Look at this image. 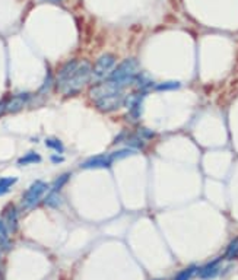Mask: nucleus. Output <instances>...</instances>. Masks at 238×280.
Instances as JSON below:
<instances>
[{"label": "nucleus", "mask_w": 238, "mask_h": 280, "mask_svg": "<svg viewBox=\"0 0 238 280\" xmlns=\"http://www.w3.org/2000/svg\"><path fill=\"white\" fill-rule=\"evenodd\" d=\"M92 76V67L86 60H72L57 75V89L65 95L78 94Z\"/></svg>", "instance_id": "nucleus-1"}, {"label": "nucleus", "mask_w": 238, "mask_h": 280, "mask_svg": "<svg viewBox=\"0 0 238 280\" xmlns=\"http://www.w3.org/2000/svg\"><path fill=\"white\" fill-rule=\"evenodd\" d=\"M89 97L94 101V104L97 105V108L104 112L115 111L125 102L123 89L112 84L111 81H108V79L95 85L89 91Z\"/></svg>", "instance_id": "nucleus-2"}, {"label": "nucleus", "mask_w": 238, "mask_h": 280, "mask_svg": "<svg viewBox=\"0 0 238 280\" xmlns=\"http://www.w3.org/2000/svg\"><path fill=\"white\" fill-rule=\"evenodd\" d=\"M138 75H139V61L136 58L130 57L125 61H122L115 69L112 70L108 81H111L112 84L123 89L125 86L133 84L136 81Z\"/></svg>", "instance_id": "nucleus-3"}, {"label": "nucleus", "mask_w": 238, "mask_h": 280, "mask_svg": "<svg viewBox=\"0 0 238 280\" xmlns=\"http://www.w3.org/2000/svg\"><path fill=\"white\" fill-rule=\"evenodd\" d=\"M115 69V57L112 54H102L92 67V81L102 82L110 78L112 70Z\"/></svg>", "instance_id": "nucleus-4"}, {"label": "nucleus", "mask_w": 238, "mask_h": 280, "mask_svg": "<svg viewBox=\"0 0 238 280\" xmlns=\"http://www.w3.org/2000/svg\"><path fill=\"white\" fill-rule=\"evenodd\" d=\"M47 188H48V184L47 182L40 181V180L32 182L31 187L25 191V194L22 197V207L25 210L34 209L40 203L42 194L47 191Z\"/></svg>", "instance_id": "nucleus-5"}, {"label": "nucleus", "mask_w": 238, "mask_h": 280, "mask_svg": "<svg viewBox=\"0 0 238 280\" xmlns=\"http://www.w3.org/2000/svg\"><path fill=\"white\" fill-rule=\"evenodd\" d=\"M143 92H135V94H130L125 97V105L129 108V114L133 120H138L140 117V112H142V99H143Z\"/></svg>", "instance_id": "nucleus-6"}, {"label": "nucleus", "mask_w": 238, "mask_h": 280, "mask_svg": "<svg viewBox=\"0 0 238 280\" xmlns=\"http://www.w3.org/2000/svg\"><path fill=\"white\" fill-rule=\"evenodd\" d=\"M112 164L111 158L107 155H98V156H92L89 159H86L85 162L81 164L82 168H108Z\"/></svg>", "instance_id": "nucleus-7"}, {"label": "nucleus", "mask_w": 238, "mask_h": 280, "mask_svg": "<svg viewBox=\"0 0 238 280\" xmlns=\"http://www.w3.org/2000/svg\"><path fill=\"white\" fill-rule=\"evenodd\" d=\"M219 267H221V260H213V261L208 263L206 266L199 268L197 274H199L200 279L203 280L213 279V277L219 273Z\"/></svg>", "instance_id": "nucleus-8"}, {"label": "nucleus", "mask_w": 238, "mask_h": 280, "mask_svg": "<svg viewBox=\"0 0 238 280\" xmlns=\"http://www.w3.org/2000/svg\"><path fill=\"white\" fill-rule=\"evenodd\" d=\"M28 101V95L22 94V95H16L9 101H6V111L8 112H16L19 111Z\"/></svg>", "instance_id": "nucleus-9"}, {"label": "nucleus", "mask_w": 238, "mask_h": 280, "mask_svg": "<svg viewBox=\"0 0 238 280\" xmlns=\"http://www.w3.org/2000/svg\"><path fill=\"white\" fill-rule=\"evenodd\" d=\"M5 221H6L8 229H11V231H15V229H16V225H18V213H16L15 206H12V204H9V206L5 209Z\"/></svg>", "instance_id": "nucleus-10"}, {"label": "nucleus", "mask_w": 238, "mask_h": 280, "mask_svg": "<svg viewBox=\"0 0 238 280\" xmlns=\"http://www.w3.org/2000/svg\"><path fill=\"white\" fill-rule=\"evenodd\" d=\"M197 271H199V267L197 266H189L187 268L182 270V271L174 277V280H190L196 274Z\"/></svg>", "instance_id": "nucleus-11"}, {"label": "nucleus", "mask_w": 238, "mask_h": 280, "mask_svg": "<svg viewBox=\"0 0 238 280\" xmlns=\"http://www.w3.org/2000/svg\"><path fill=\"white\" fill-rule=\"evenodd\" d=\"M0 247L2 248H9L11 241H9V234H8V226L0 221Z\"/></svg>", "instance_id": "nucleus-12"}, {"label": "nucleus", "mask_w": 238, "mask_h": 280, "mask_svg": "<svg viewBox=\"0 0 238 280\" xmlns=\"http://www.w3.org/2000/svg\"><path fill=\"white\" fill-rule=\"evenodd\" d=\"M40 161H41V156H40V155H37L35 152H28L25 156H22V158L18 161V164H19V165H28V164H37V162H40Z\"/></svg>", "instance_id": "nucleus-13"}, {"label": "nucleus", "mask_w": 238, "mask_h": 280, "mask_svg": "<svg viewBox=\"0 0 238 280\" xmlns=\"http://www.w3.org/2000/svg\"><path fill=\"white\" fill-rule=\"evenodd\" d=\"M136 154V149L135 148H130V149H120V151H117V152H112L110 155V158H111V161H117V159H125V158H129V156H132V155Z\"/></svg>", "instance_id": "nucleus-14"}, {"label": "nucleus", "mask_w": 238, "mask_h": 280, "mask_svg": "<svg viewBox=\"0 0 238 280\" xmlns=\"http://www.w3.org/2000/svg\"><path fill=\"white\" fill-rule=\"evenodd\" d=\"M15 182H16V178H14V177H5V178H0V196L5 194V193H8Z\"/></svg>", "instance_id": "nucleus-15"}, {"label": "nucleus", "mask_w": 238, "mask_h": 280, "mask_svg": "<svg viewBox=\"0 0 238 280\" xmlns=\"http://www.w3.org/2000/svg\"><path fill=\"white\" fill-rule=\"evenodd\" d=\"M44 201H45V204H47V206H50V207H57V206L60 204L62 198H60L58 191H53V190H51V193L47 196V198H45Z\"/></svg>", "instance_id": "nucleus-16"}, {"label": "nucleus", "mask_w": 238, "mask_h": 280, "mask_svg": "<svg viewBox=\"0 0 238 280\" xmlns=\"http://www.w3.org/2000/svg\"><path fill=\"white\" fill-rule=\"evenodd\" d=\"M238 257V238L234 239L229 245H228V248H226V252H225V258H237Z\"/></svg>", "instance_id": "nucleus-17"}, {"label": "nucleus", "mask_w": 238, "mask_h": 280, "mask_svg": "<svg viewBox=\"0 0 238 280\" xmlns=\"http://www.w3.org/2000/svg\"><path fill=\"white\" fill-rule=\"evenodd\" d=\"M45 145L48 146V148H51V149H54L57 154H62L63 152V145H62V142L58 139H47L45 140Z\"/></svg>", "instance_id": "nucleus-18"}, {"label": "nucleus", "mask_w": 238, "mask_h": 280, "mask_svg": "<svg viewBox=\"0 0 238 280\" xmlns=\"http://www.w3.org/2000/svg\"><path fill=\"white\" fill-rule=\"evenodd\" d=\"M70 174L68 172V174H63V175H60L58 178H57L56 181H54V184H53V191H60V188L68 182V180H69Z\"/></svg>", "instance_id": "nucleus-19"}, {"label": "nucleus", "mask_w": 238, "mask_h": 280, "mask_svg": "<svg viewBox=\"0 0 238 280\" xmlns=\"http://www.w3.org/2000/svg\"><path fill=\"white\" fill-rule=\"evenodd\" d=\"M178 88H180L178 82H164V84L156 86L158 91H172V89H178Z\"/></svg>", "instance_id": "nucleus-20"}, {"label": "nucleus", "mask_w": 238, "mask_h": 280, "mask_svg": "<svg viewBox=\"0 0 238 280\" xmlns=\"http://www.w3.org/2000/svg\"><path fill=\"white\" fill-rule=\"evenodd\" d=\"M51 161H53V162H62L63 159H62V158H58V156H51Z\"/></svg>", "instance_id": "nucleus-21"}, {"label": "nucleus", "mask_w": 238, "mask_h": 280, "mask_svg": "<svg viewBox=\"0 0 238 280\" xmlns=\"http://www.w3.org/2000/svg\"><path fill=\"white\" fill-rule=\"evenodd\" d=\"M42 2H50V3H62V0H42Z\"/></svg>", "instance_id": "nucleus-22"}]
</instances>
